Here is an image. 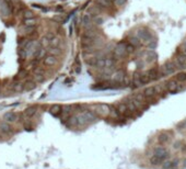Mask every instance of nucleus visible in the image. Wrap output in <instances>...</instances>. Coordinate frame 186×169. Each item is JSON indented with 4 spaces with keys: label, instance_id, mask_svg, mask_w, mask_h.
Here are the masks:
<instances>
[{
    "label": "nucleus",
    "instance_id": "nucleus-14",
    "mask_svg": "<svg viewBox=\"0 0 186 169\" xmlns=\"http://www.w3.org/2000/svg\"><path fill=\"white\" fill-rule=\"evenodd\" d=\"M157 93H158V91H157L155 87H148L147 89L143 91V94H145V97L147 99H152Z\"/></svg>",
    "mask_w": 186,
    "mask_h": 169
},
{
    "label": "nucleus",
    "instance_id": "nucleus-34",
    "mask_svg": "<svg viewBox=\"0 0 186 169\" xmlns=\"http://www.w3.org/2000/svg\"><path fill=\"white\" fill-rule=\"evenodd\" d=\"M157 45H158V42H157V40H155V38H153V40L151 41V42H150V43L147 44L148 49H151V51H153V49H155V47H157Z\"/></svg>",
    "mask_w": 186,
    "mask_h": 169
},
{
    "label": "nucleus",
    "instance_id": "nucleus-1",
    "mask_svg": "<svg viewBox=\"0 0 186 169\" xmlns=\"http://www.w3.org/2000/svg\"><path fill=\"white\" fill-rule=\"evenodd\" d=\"M126 44L125 42H118V43L116 44L114 46V49H113V54H114V57L116 60H120V58H123V57H125L128 55L127 53V51H126Z\"/></svg>",
    "mask_w": 186,
    "mask_h": 169
},
{
    "label": "nucleus",
    "instance_id": "nucleus-6",
    "mask_svg": "<svg viewBox=\"0 0 186 169\" xmlns=\"http://www.w3.org/2000/svg\"><path fill=\"white\" fill-rule=\"evenodd\" d=\"M82 27H84V30H90L94 27V22H93V18H91L90 14H86L82 18Z\"/></svg>",
    "mask_w": 186,
    "mask_h": 169
},
{
    "label": "nucleus",
    "instance_id": "nucleus-39",
    "mask_svg": "<svg viewBox=\"0 0 186 169\" xmlns=\"http://www.w3.org/2000/svg\"><path fill=\"white\" fill-rule=\"evenodd\" d=\"M71 111V105H65L62 107V112L64 113H69Z\"/></svg>",
    "mask_w": 186,
    "mask_h": 169
},
{
    "label": "nucleus",
    "instance_id": "nucleus-19",
    "mask_svg": "<svg viewBox=\"0 0 186 169\" xmlns=\"http://www.w3.org/2000/svg\"><path fill=\"white\" fill-rule=\"evenodd\" d=\"M49 112H50L53 115H55V116H57V115H59L60 113L62 112V108L60 107L59 104H54V105L50 108Z\"/></svg>",
    "mask_w": 186,
    "mask_h": 169
},
{
    "label": "nucleus",
    "instance_id": "nucleus-32",
    "mask_svg": "<svg viewBox=\"0 0 186 169\" xmlns=\"http://www.w3.org/2000/svg\"><path fill=\"white\" fill-rule=\"evenodd\" d=\"M48 53L50 55H55V56H57V55H59L61 52H60V49L58 47H52L50 46V49H48Z\"/></svg>",
    "mask_w": 186,
    "mask_h": 169
},
{
    "label": "nucleus",
    "instance_id": "nucleus-28",
    "mask_svg": "<svg viewBox=\"0 0 186 169\" xmlns=\"http://www.w3.org/2000/svg\"><path fill=\"white\" fill-rule=\"evenodd\" d=\"M36 87V85H35V82L32 81V80H29V81L25 82V85H24V89L25 90H32L34 88Z\"/></svg>",
    "mask_w": 186,
    "mask_h": 169
},
{
    "label": "nucleus",
    "instance_id": "nucleus-38",
    "mask_svg": "<svg viewBox=\"0 0 186 169\" xmlns=\"http://www.w3.org/2000/svg\"><path fill=\"white\" fill-rule=\"evenodd\" d=\"M127 0H114V5L115 7H120V5H124Z\"/></svg>",
    "mask_w": 186,
    "mask_h": 169
},
{
    "label": "nucleus",
    "instance_id": "nucleus-31",
    "mask_svg": "<svg viewBox=\"0 0 186 169\" xmlns=\"http://www.w3.org/2000/svg\"><path fill=\"white\" fill-rule=\"evenodd\" d=\"M134 99L138 100L139 102H142V103H145V101H146V99H147V98L145 97V94H143V93H137V94H135Z\"/></svg>",
    "mask_w": 186,
    "mask_h": 169
},
{
    "label": "nucleus",
    "instance_id": "nucleus-26",
    "mask_svg": "<svg viewBox=\"0 0 186 169\" xmlns=\"http://www.w3.org/2000/svg\"><path fill=\"white\" fill-rule=\"evenodd\" d=\"M68 123L70 126H77L79 125V120H78V116H70L68 119Z\"/></svg>",
    "mask_w": 186,
    "mask_h": 169
},
{
    "label": "nucleus",
    "instance_id": "nucleus-46",
    "mask_svg": "<svg viewBox=\"0 0 186 169\" xmlns=\"http://www.w3.org/2000/svg\"><path fill=\"white\" fill-rule=\"evenodd\" d=\"M109 1H113V2H114V0H109Z\"/></svg>",
    "mask_w": 186,
    "mask_h": 169
},
{
    "label": "nucleus",
    "instance_id": "nucleus-40",
    "mask_svg": "<svg viewBox=\"0 0 186 169\" xmlns=\"http://www.w3.org/2000/svg\"><path fill=\"white\" fill-rule=\"evenodd\" d=\"M46 38H48L49 42H50V41L55 38V34H54V33H47V34H46Z\"/></svg>",
    "mask_w": 186,
    "mask_h": 169
},
{
    "label": "nucleus",
    "instance_id": "nucleus-3",
    "mask_svg": "<svg viewBox=\"0 0 186 169\" xmlns=\"http://www.w3.org/2000/svg\"><path fill=\"white\" fill-rule=\"evenodd\" d=\"M175 70H176V66H175V64L173 62H168V63H165L164 65H162L160 67V71H161L162 77L170 76V75L174 74Z\"/></svg>",
    "mask_w": 186,
    "mask_h": 169
},
{
    "label": "nucleus",
    "instance_id": "nucleus-36",
    "mask_svg": "<svg viewBox=\"0 0 186 169\" xmlns=\"http://www.w3.org/2000/svg\"><path fill=\"white\" fill-rule=\"evenodd\" d=\"M59 43H60V41H59V38H54L50 42H49V45L52 46V47H58V45H59Z\"/></svg>",
    "mask_w": 186,
    "mask_h": 169
},
{
    "label": "nucleus",
    "instance_id": "nucleus-16",
    "mask_svg": "<svg viewBox=\"0 0 186 169\" xmlns=\"http://www.w3.org/2000/svg\"><path fill=\"white\" fill-rule=\"evenodd\" d=\"M125 80V73L123 70H118L114 74V81L122 83V82Z\"/></svg>",
    "mask_w": 186,
    "mask_h": 169
},
{
    "label": "nucleus",
    "instance_id": "nucleus-45",
    "mask_svg": "<svg viewBox=\"0 0 186 169\" xmlns=\"http://www.w3.org/2000/svg\"><path fill=\"white\" fill-rule=\"evenodd\" d=\"M184 167L186 168V159H184Z\"/></svg>",
    "mask_w": 186,
    "mask_h": 169
},
{
    "label": "nucleus",
    "instance_id": "nucleus-2",
    "mask_svg": "<svg viewBox=\"0 0 186 169\" xmlns=\"http://www.w3.org/2000/svg\"><path fill=\"white\" fill-rule=\"evenodd\" d=\"M137 38H139V40L141 41V43H143V44L150 43L153 38H153V35L151 34V32H150L148 29H140V30H138V32H137Z\"/></svg>",
    "mask_w": 186,
    "mask_h": 169
},
{
    "label": "nucleus",
    "instance_id": "nucleus-5",
    "mask_svg": "<svg viewBox=\"0 0 186 169\" xmlns=\"http://www.w3.org/2000/svg\"><path fill=\"white\" fill-rule=\"evenodd\" d=\"M165 88L169 92H176L181 89H183V87H181L179 85V81L177 80H170L169 82L165 83Z\"/></svg>",
    "mask_w": 186,
    "mask_h": 169
},
{
    "label": "nucleus",
    "instance_id": "nucleus-9",
    "mask_svg": "<svg viewBox=\"0 0 186 169\" xmlns=\"http://www.w3.org/2000/svg\"><path fill=\"white\" fill-rule=\"evenodd\" d=\"M103 10H104L103 8H101V7L98 5H91V7L88 9V14H90V16H100V14H101V12H102Z\"/></svg>",
    "mask_w": 186,
    "mask_h": 169
},
{
    "label": "nucleus",
    "instance_id": "nucleus-44",
    "mask_svg": "<svg viewBox=\"0 0 186 169\" xmlns=\"http://www.w3.org/2000/svg\"><path fill=\"white\" fill-rule=\"evenodd\" d=\"M56 10H57V11H62V10H64V8H62V7H57V8H56Z\"/></svg>",
    "mask_w": 186,
    "mask_h": 169
},
{
    "label": "nucleus",
    "instance_id": "nucleus-27",
    "mask_svg": "<svg viewBox=\"0 0 186 169\" xmlns=\"http://www.w3.org/2000/svg\"><path fill=\"white\" fill-rule=\"evenodd\" d=\"M158 141H159V143L164 144V143L169 142L170 137H169V135H166V134H160V135H159V137H158Z\"/></svg>",
    "mask_w": 186,
    "mask_h": 169
},
{
    "label": "nucleus",
    "instance_id": "nucleus-17",
    "mask_svg": "<svg viewBox=\"0 0 186 169\" xmlns=\"http://www.w3.org/2000/svg\"><path fill=\"white\" fill-rule=\"evenodd\" d=\"M114 2L113 1H109V0H96V5H100L101 8H103V9H109L112 7Z\"/></svg>",
    "mask_w": 186,
    "mask_h": 169
},
{
    "label": "nucleus",
    "instance_id": "nucleus-12",
    "mask_svg": "<svg viewBox=\"0 0 186 169\" xmlns=\"http://www.w3.org/2000/svg\"><path fill=\"white\" fill-rule=\"evenodd\" d=\"M83 36H86V38H96L98 36V31L95 29V27H93V29H90V30H84V33H83Z\"/></svg>",
    "mask_w": 186,
    "mask_h": 169
},
{
    "label": "nucleus",
    "instance_id": "nucleus-10",
    "mask_svg": "<svg viewBox=\"0 0 186 169\" xmlns=\"http://www.w3.org/2000/svg\"><path fill=\"white\" fill-rule=\"evenodd\" d=\"M0 132L5 135H10L13 132V129L11 127V125L8 122H2V123H0Z\"/></svg>",
    "mask_w": 186,
    "mask_h": 169
},
{
    "label": "nucleus",
    "instance_id": "nucleus-11",
    "mask_svg": "<svg viewBox=\"0 0 186 169\" xmlns=\"http://www.w3.org/2000/svg\"><path fill=\"white\" fill-rule=\"evenodd\" d=\"M56 63H57V57L55 56V55H47L45 58H44V65L45 66H54L56 65Z\"/></svg>",
    "mask_w": 186,
    "mask_h": 169
},
{
    "label": "nucleus",
    "instance_id": "nucleus-29",
    "mask_svg": "<svg viewBox=\"0 0 186 169\" xmlns=\"http://www.w3.org/2000/svg\"><path fill=\"white\" fill-rule=\"evenodd\" d=\"M24 24H25L26 27H35V24H36V20H35L34 18H32V19H25Z\"/></svg>",
    "mask_w": 186,
    "mask_h": 169
},
{
    "label": "nucleus",
    "instance_id": "nucleus-8",
    "mask_svg": "<svg viewBox=\"0 0 186 169\" xmlns=\"http://www.w3.org/2000/svg\"><path fill=\"white\" fill-rule=\"evenodd\" d=\"M154 155L158 156V157H160V158H162L164 160V159L168 157L169 152H168L164 147H162V146H158V147L154 148Z\"/></svg>",
    "mask_w": 186,
    "mask_h": 169
},
{
    "label": "nucleus",
    "instance_id": "nucleus-43",
    "mask_svg": "<svg viewBox=\"0 0 186 169\" xmlns=\"http://www.w3.org/2000/svg\"><path fill=\"white\" fill-rule=\"evenodd\" d=\"M182 152L186 153V145H183V146H182Z\"/></svg>",
    "mask_w": 186,
    "mask_h": 169
},
{
    "label": "nucleus",
    "instance_id": "nucleus-21",
    "mask_svg": "<svg viewBox=\"0 0 186 169\" xmlns=\"http://www.w3.org/2000/svg\"><path fill=\"white\" fill-rule=\"evenodd\" d=\"M177 164L179 161L177 160H174V161H166L162 165V168L163 169H175L177 167Z\"/></svg>",
    "mask_w": 186,
    "mask_h": 169
},
{
    "label": "nucleus",
    "instance_id": "nucleus-22",
    "mask_svg": "<svg viewBox=\"0 0 186 169\" xmlns=\"http://www.w3.org/2000/svg\"><path fill=\"white\" fill-rule=\"evenodd\" d=\"M128 43H130L131 45H134L137 49V47H139L141 45V41L137 38V36H132V38H129V42Z\"/></svg>",
    "mask_w": 186,
    "mask_h": 169
},
{
    "label": "nucleus",
    "instance_id": "nucleus-15",
    "mask_svg": "<svg viewBox=\"0 0 186 169\" xmlns=\"http://www.w3.org/2000/svg\"><path fill=\"white\" fill-rule=\"evenodd\" d=\"M3 118H5V122H8V123H13V122H16V119H18V115H16V113H14V112H7V113L3 115Z\"/></svg>",
    "mask_w": 186,
    "mask_h": 169
},
{
    "label": "nucleus",
    "instance_id": "nucleus-47",
    "mask_svg": "<svg viewBox=\"0 0 186 169\" xmlns=\"http://www.w3.org/2000/svg\"><path fill=\"white\" fill-rule=\"evenodd\" d=\"M0 137H1V135H0ZM0 140H1V138H0Z\"/></svg>",
    "mask_w": 186,
    "mask_h": 169
},
{
    "label": "nucleus",
    "instance_id": "nucleus-35",
    "mask_svg": "<svg viewBox=\"0 0 186 169\" xmlns=\"http://www.w3.org/2000/svg\"><path fill=\"white\" fill-rule=\"evenodd\" d=\"M135 49H136V47H135L134 45H131L130 43H127V44H126V51H127L128 55L131 54V53H134V52H135Z\"/></svg>",
    "mask_w": 186,
    "mask_h": 169
},
{
    "label": "nucleus",
    "instance_id": "nucleus-23",
    "mask_svg": "<svg viewBox=\"0 0 186 169\" xmlns=\"http://www.w3.org/2000/svg\"><path fill=\"white\" fill-rule=\"evenodd\" d=\"M36 113V108L35 107H31V108H27L25 111H24V114L26 115L27 118H32L33 115Z\"/></svg>",
    "mask_w": 186,
    "mask_h": 169
},
{
    "label": "nucleus",
    "instance_id": "nucleus-41",
    "mask_svg": "<svg viewBox=\"0 0 186 169\" xmlns=\"http://www.w3.org/2000/svg\"><path fill=\"white\" fill-rule=\"evenodd\" d=\"M54 20H56V21H59V22H62V18H61V16H55Z\"/></svg>",
    "mask_w": 186,
    "mask_h": 169
},
{
    "label": "nucleus",
    "instance_id": "nucleus-30",
    "mask_svg": "<svg viewBox=\"0 0 186 169\" xmlns=\"http://www.w3.org/2000/svg\"><path fill=\"white\" fill-rule=\"evenodd\" d=\"M176 80L179 82H184L186 81V73H180L176 75Z\"/></svg>",
    "mask_w": 186,
    "mask_h": 169
},
{
    "label": "nucleus",
    "instance_id": "nucleus-42",
    "mask_svg": "<svg viewBox=\"0 0 186 169\" xmlns=\"http://www.w3.org/2000/svg\"><path fill=\"white\" fill-rule=\"evenodd\" d=\"M180 144H181V142L175 143V144H174V148H180Z\"/></svg>",
    "mask_w": 186,
    "mask_h": 169
},
{
    "label": "nucleus",
    "instance_id": "nucleus-25",
    "mask_svg": "<svg viewBox=\"0 0 186 169\" xmlns=\"http://www.w3.org/2000/svg\"><path fill=\"white\" fill-rule=\"evenodd\" d=\"M150 163L152 165H161L163 163V159L158 157V156H155V155H153L152 157L150 158Z\"/></svg>",
    "mask_w": 186,
    "mask_h": 169
},
{
    "label": "nucleus",
    "instance_id": "nucleus-33",
    "mask_svg": "<svg viewBox=\"0 0 186 169\" xmlns=\"http://www.w3.org/2000/svg\"><path fill=\"white\" fill-rule=\"evenodd\" d=\"M93 22H94V24H98V25H101V24L104 22V19L101 16H93Z\"/></svg>",
    "mask_w": 186,
    "mask_h": 169
},
{
    "label": "nucleus",
    "instance_id": "nucleus-37",
    "mask_svg": "<svg viewBox=\"0 0 186 169\" xmlns=\"http://www.w3.org/2000/svg\"><path fill=\"white\" fill-rule=\"evenodd\" d=\"M24 18L25 19H32V18H34V13H33L32 11L26 10L24 12Z\"/></svg>",
    "mask_w": 186,
    "mask_h": 169
},
{
    "label": "nucleus",
    "instance_id": "nucleus-24",
    "mask_svg": "<svg viewBox=\"0 0 186 169\" xmlns=\"http://www.w3.org/2000/svg\"><path fill=\"white\" fill-rule=\"evenodd\" d=\"M105 67L104 68H112L115 64L114 58H111V57H105Z\"/></svg>",
    "mask_w": 186,
    "mask_h": 169
},
{
    "label": "nucleus",
    "instance_id": "nucleus-18",
    "mask_svg": "<svg viewBox=\"0 0 186 169\" xmlns=\"http://www.w3.org/2000/svg\"><path fill=\"white\" fill-rule=\"evenodd\" d=\"M146 58H147V62L148 63H153L157 60V53L154 51H148L146 52Z\"/></svg>",
    "mask_w": 186,
    "mask_h": 169
},
{
    "label": "nucleus",
    "instance_id": "nucleus-4",
    "mask_svg": "<svg viewBox=\"0 0 186 169\" xmlns=\"http://www.w3.org/2000/svg\"><path fill=\"white\" fill-rule=\"evenodd\" d=\"M94 113L100 116H109L111 114V107L107 104H98L95 105Z\"/></svg>",
    "mask_w": 186,
    "mask_h": 169
},
{
    "label": "nucleus",
    "instance_id": "nucleus-13",
    "mask_svg": "<svg viewBox=\"0 0 186 169\" xmlns=\"http://www.w3.org/2000/svg\"><path fill=\"white\" fill-rule=\"evenodd\" d=\"M117 111L119 112V114L123 115H128L131 113L130 111L127 109V105H126L125 102H119V103L117 104Z\"/></svg>",
    "mask_w": 186,
    "mask_h": 169
},
{
    "label": "nucleus",
    "instance_id": "nucleus-20",
    "mask_svg": "<svg viewBox=\"0 0 186 169\" xmlns=\"http://www.w3.org/2000/svg\"><path fill=\"white\" fill-rule=\"evenodd\" d=\"M124 102H125L126 103V105H127V109L129 110V111H130L131 113H134V112H136L137 110V107L136 105H135V103H134V102H132V100H131V99H126L125 101H124Z\"/></svg>",
    "mask_w": 186,
    "mask_h": 169
},
{
    "label": "nucleus",
    "instance_id": "nucleus-7",
    "mask_svg": "<svg viewBox=\"0 0 186 169\" xmlns=\"http://www.w3.org/2000/svg\"><path fill=\"white\" fill-rule=\"evenodd\" d=\"M147 74H148V76L150 77L151 81H152V80H158L160 77H162L161 71H160V68H157V67L150 68V69L147 71Z\"/></svg>",
    "mask_w": 186,
    "mask_h": 169
}]
</instances>
